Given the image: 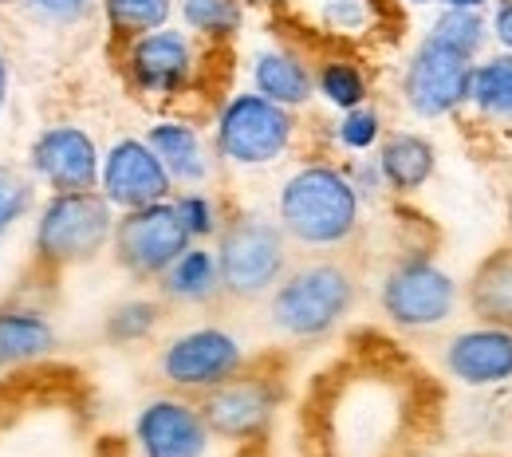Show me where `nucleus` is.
I'll return each mask as SVG.
<instances>
[{
  "label": "nucleus",
  "instance_id": "obj_14",
  "mask_svg": "<svg viewBox=\"0 0 512 457\" xmlns=\"http://www.w3.org/2000/svg\"><path fill=\"white\" fill-rule=\"evenodd\" d=\"M99 194L107 197L119 213H127V209L170 201L178 194V186H174L162 158L150 150V142L142 134H123L103 150Z\"/></svg>",
  "mask_w": 512,
  "mask_h": 457
},
{
  "label": "nucleus",
  "instance_id": "obj_11",
  "mask_svg": "<svg viewBox=\"0 0 512 457\" xmlns=\"http://www.w3.org/2000/svg\"><path fill=\"white\" fill-rule=\"evenodd\" d=\"M190 233L182 229V217L174 201L127 209L115 221L111 257L138 284H158V276L190 249Z\"/></svg>",
  "mask_w": 512,
  "mask_h": 457
},
{
  "label": "nucleus",
  "instance_id": "obj_9",
  "mask_svg": "<svg viewBox=\"0 0 512 457\" xmlns=\"http://www.w3.org/2000/svg\"><path fill=\"white\" fill-rule=\"evenodd\" d=\"M249 367V351L237 331L221 324H197L178 331L158 351V379L178 394H209Z\"/></svg>",
  "mask_w": 512,
  "mask_h": 457
},
{
  "label": "nucleus",
  "instance_id": "obj_16",
  "mask_svg": "<svg viewBox=\"0 0 512 457\" xmlns=\"http://www.w3.org/2000/svg\"><path fill=\"white\" fill-rule=\"evenodd\" d=\"M442 371L465 391L512 387V327L481 320L457 327L442 343Z\"/></svg>",
  "mask_w": 512,
  "mask_h": 457
},
{
  "label": "nucleus",
  "instance_id": "obj_10",
  "mask_svg": "<svg viewBox=\"0 0 512 457\" xmlns=\"http://www.w3.org/2000/svg\"><path fill=\"white\" fill-rule=\"evenodd\" d=\"M201 48L205 44H197L182 24H166L123 44L119 67L134 95L150 103H174L190 95L201 75Z\"/></svg>",
  "mask_w": 512,
  "mask_h": 457
},
{
  "label": "nucleus",
  "instance_id": "obj_36",
  "mask_svg": "<svg viewBox=\"0 0 512 457\" xmlns=\"http://www.w3.org/2000/svg\"><path fill=\"white\" fill-rule=\"evenodd\" d=\"M8 95H12V71H8L4 52H0V119H4V111H8Z\"/></svg>",
  "mask_w": 512,
  "mask_h": 457
},
{
  "label": "nucleus",
  "instance_id": "obj_22",
  "mask_svg": "<svg viewBox=\"0 0 512 457\" xmlns=\"http://www.w3.org/2000/svg\"><path fill=\"white\" fill-rule=\"evenodd\" d=\"M465 308L481 324L512 327V245L493 249L465 280Z\"/></svg>",
  "mask_w": 512,
  "mask_h": 457
},
{
  "label": "nucleus",
  "instance_id": "obj_19",
  "mask_svg": "<svg viewBox=\"0 0 512 457\" xmlns=\"http://www.w3.org/2000/svg\"><path fill=\"white\" fill-rule=\"evenodd\" d=\"M375 162L383 170L386 194L390 197H414L422 194L434 174H438V146L422 131H386V138L375 150Z\"/></svg>",
  "mask_w": 512,
  "mask_h": 457
},
{
  "label": "nucleus",
  "instance_id": "obj_20",
  "mask_svg": "<svg viewBox=\"0 0 512 457\" xmlns=\"http://www.w3.org/2000/svg\"><path fill=\"white\" fill-rule=\"evenodd\" d=\"M158 296H162V304H174V308L217 304L225 296V288H221V268H217L213 245H190L158 276Z\"/></svg>",
  "mask_w": 512,
  "mask_h": 457
},
{
  "label": "nucleus",
  "instance_id": "obj_35",
  "mask_svg": "<svg viewBox=\"0 0 512 457\" xmlns=\"http://www.w3.org/2000/svg\"><path fill=\"white\" fill-rule=\"evenodd\" d=\"M489 16V36H493V48L512 52V0H493L485 8Z\"/></svg>",
  "mask_w": 512,
  "mask_h": 457
},
{
  "label": "nucleus",
  "instance_id": "obj_2",
  "mask_svg": "<svg viewBox=\"0 0 512 457\" xmlns=\"http://www.w3.org/2000/svg\"><path fill=\"white\" fill-rule=\"evenodd\" d=\"M276 225L296 249L335 253L347 249L363 229V197L347 170L331 158L300 162L276 190Z\"/></svg>",
  "mask_w": 512,
  "mask_h": 457
},
{
  "label": "nucleus",
  "instance_id": "obj_30",
  "mask_svg": "<svg viewBox=\"0 0 512 457\" xmlns=\"http://www.w3.org/2000/svg\"><path fill=\"white\" fill-rule=\"evenodd\" d=\"M170 201H174V209H178V217H182V229L190 233L193 245H209V241H217V233H221L225 221H229L221 197L209 194L205 186H201V190H178Z\"/></svg>",
  "mask_w": 512,
  "mask_h": 457
},
{
  "label": "nucleus",
  "instance_id": "obj_12",
  "mask_svg": "<svg viewBox=\"0 0 512 457\" xmlns=\"http://www.w3.org/2000/svg\"><path fill=\"white\" fill-rule=\"evenodd\" d=\"M284 402V391L276 383V375H264V371H241L233 375L229 383L213 387L209 394H201V414L213 430V438L221 442H256L268 434L276 410Z\"/></svg>",
  "mask_w": 512,
  "mask_h": 457
},
{
  "label": "nucleus",
  "instance_id": "obj_38",
  "mask_svg": "<svg viewBox=\"0 0 512 457\" xmlns=\"http://www.w3.org/2000/svg\"><path fill=\"white\" fill-rule=\"evenodd\" d=\"M438 4H446V8H477V12H485L493 0H438Z\"/></svg>",
  "mask_w": 512,
  "mask_h": 457
},
{
  "label": "nucleus",
  "instance_id": "obj_29",
  "mask_svg": "<svg viewBox=\"0 0 512 457\" xmlns=\"http://www.w3.org/2000/svg\"><path fill=\"white\" fill-rule=\"evenodd\" d=\"M386 131H390V127H386L383 111H379L375 103H363V107H355V111L335 115V123H331V142H335V150L359 158V154H375L379 142L386 138Z\"/></svg>",
  "mask_w": 512,
  "mask_h": 457
},
{
  "label": "nucleus",
  "instance_id": "obj_24",
  "mask_svg": "<svg viewBox=\"0 0 512 457\" xmlns=\"http://www.w3.org/2000/svg\"><path fill=\"white\" fill-rule=\"evenodd\" d=\"M245 0H178V20L197 44L229 48L245 32Z\"/></svg>",
  "mask_w": 512,
  "mask_h": 457
},
{
  "label": "nucleus",
  "instance_id": "obj_18",
  "mask_svg": "<svg viewBox=\"0 0 512 457\" xmlns=\"http://www.w3.org/2000/svg\"><path fill=\"white\" fill-rule=\"evenodd\" d=\"M249 83L256 95L288 107V111H304L316 99V64L296 48V44H264L256 48L249 60Z\"/></svg>",
  "mask_w": 512,
  "mask_h": 457
},
{
  "label": "nucleus",
  "instance_id": "obj_13",
  "mask_svg": "<svg viewBox=\"0 0 512 457\" xmlns=\"http://www.w3.org/2000/svg\"><path fill=\"white\" fill-rule=\"evenodd\" d=\"M99 170H103V150L95 134L83 131L79 123L44 127L28 146V174L44 182L52 194L99 190Z\"/></svg>",
  "mask_w": 512,
  "mask_h": 457
},
{
  "label": "nucleus",
  "instance_id": "obj_15",
  "mask_svg": "<svg viewBox=\"0 0 512 457\" xmlns=\"http://www.w3.org/2000/svg\"><path fill=\"white\" fill-rule=\"evenodd\" d=\"M134 446L138 457H205L213 430L190 394H154L134 418Z\"/></svg>",
  "mask_w": 512,
  "mask_h": 457
},
{
  "label": "nucleus",
  "instance_id": "obj_4",
  "mask_svg": "<svg viewBox=\"0 0 512 457\" xmlns=\"http://www.w3.org/2000/svg\"><path fill=\"white\" fill-rule=\"evenodd\" d=\"M300 138V111H288L264 95L233 91L217 103L209 142L221 166L233 170H268L292 154Z\"/></svg>",
  "mask_w": 512,
  "mask_h": 457
},
{
  "label": "nucleus",
  "instance_id": "obj_27",
  "mask_svg": "<svg viewBox=\"0 0 512 457\" xmlns=\"http://www.w3.org/2000/svg\"><path fill=\"white\" fill-rule=\"evenodd\" d=\"M99 12L107 20V32L115 44H130L154 28L174 24L178 0H99Z\"/></svg>",
  "mask_w": 512,
  "mask_h": 457
},
{
  "label": "nucleus",
  "instance_id": "obj_28",
  "mask_svg": "<svg viewBox=\"0 0 512 457\" xmlns=\"http://www.w3.org/2000/svg\"><path fill=\"white\" fill-rule=\"evenodd\" d=\"M166 320V304L162 296H130L123 304H115L103 320V335L115 343V347H134V343H146Z\"/></svg>",
  "mask_w": 512,
  "mask_h": 457
},
{
  "label": "nucleus",
  "instance_id": "obj_31",
  "mask_svg": "<svg viewBox=\"0 0 512 457\" xmlns=\"http://www.w3.org/2000/svg\"><path fill=\"white\" fill-rule=\"evenodd\" d=\"M36 209V178L16 170V166H0V241Z\"/></svg>",
  "mask_w": 512,
  "mask_h": 457
},
{
  "label": "nucleus",
  "instance_id": "obj_8",
  "mask_svg": "<svg viewBox=\"0 0 512 457\" xmlns=\"http://www.w3.org/2000/svg\"><path fill=\"white\" fill-rule=\"evenodd\" d=\"M473 64L469 56L453 52L446 44L422 36L406 64L398 71V103L418 119V123H446L457 119L469 107V87H473Z\"/></svg>",
  "mask_w": 512,
  "mask_h": 457
},
{
  "label": "nucleus",
  "instance_id": "obj_26",
  "mask_svg": "<svg viewBox=\"0 0 512 457\" xmlns=\"http://www.w3.org/2000/svg\"><path fill=\"white\" fill-rule=\"evenodd\" d=\"M430 40L446 44L453 52L469 56V60H481L489 48H493V36H489V16L477 12V8H446L438 4L430 28H426Z\"/></svg>",
  "mask_w": 512,
  "mask_h": 457
},
{
  "label": "nucleus",
  "instance_id": "obj_37",
  "mask_svg": "<svg viewBox=\"0 0 512 457\" xmlns=\"http://www.w3.org/2000/svg\"><path fill=\"white\" fill-rule=\"evenodd\" d=\"M249 8H264V12H284V8H296L300 0H245Z\"/></svg>",
  "mask_w": 512,
  "mask_h": 457
},
{
  "label": "nucleus",
  "instance_id": "obj_5",
  "mask_svg": "<svg viewBox=\"0 0 512 457\" xmlns=\"http://www.w3.org/2000/svg\"><path fill=\"white\" fill-rule=\"evenodd\" d=\"M213 253L221 268L225 300H237V304L268 300V292L292 268V241L284 237L276 217H264L253 209L229 213L225 229L213 241Z\"/></svg>",
  "mask_w": 512,
  "mask_h": 457
},
{
  "label": "nucleus",
  "instance_id": "obj_34",
  "mask_svg": "<svg viewBox=\"0 0 512 457\" xmlns=\"http://www.w3.org/2000/svg\"><path fill=\"white\" fill-rule=\"evenodd\" d=\"M343 170H347V178H351V186H355V194L363 197V205H367V201H383V197H386L383 170H379V162H375V158H367V154H359V158H351V162H343Z\"/></svg>",
  "mask_w": 512,
  "mask_h": 457
},
{
  "label": "nucleus",
  "instance_id": "obj_39",
  "mask_svg": "<svg viewBox=\"0 0 512 457\" xmlns=\"http://www.w3.org/2000/svg\"><path fill=\"white\" fill-rule=\"evenodd\" d=\"M398 4H402V8H434L438 0H398Z\"/></svg>",
  "mask_w": 512,
  "mask_h": 457
},
{
  "label": "nucleus",
  "instance_id": "obj_6",
  "mask_svg": "<svg viewBox=\"0 0 512 457\" xmlns=\"http://www.w3.org/2000/svg\"><path fill=\"white\" fill-rule=\"evenodd\" d=\"M119 209L99 190L79 194H48V201L36 209L32 249L44 268H75L91 264L111 249Z\"/></svg>",
  "mask_w": 512,
  "mask_h": 457
},
{
  "label": "nucleus",
  "instance_id": "obj_3",
  "mask_svg": "<svg viewBox=\"0 0 512 457\" xmlns=\"http://www.w3.org/2000/svg\"><path fill=\"white\" fill-rule=\"evenodd\" d=\"M359 304V276L339 257L292 264L268 292V324L292 343H316L347 324Z\"/></svg>",
  "mask_w": 512,
  "mask_h": 457
},
{
  "label": "nucleus",
  "instance_id": "obj_23",
  "mask_svg": "<svg viewBox=\"0 0 512 457\" xmlns=\"http://www.w3.org/2000/svg\"><path fill=\"white\" fill-rule=\"evenodd\" d=\"M469 115L493 127H512V52L489 48L473 64V87H469Z\"/></svg>",
  "mask_w": 512,
  "mask_h": 457
},
{
  "label": "nucleus",
  "instance_id": "obj_7",
  "mask_svg": "<svg viewBox=\"0 0 512 457\" xmlns=\"http://www.w3.org/2000/svg\"><path fill=\"white\" fill-rule=\"evenodd\" d=\"M461 284L430 253H402L379 280V312L406 335H426L457 320Z\"/></svg>",
  "mask_w": 512,
  "mask_h": 457
},
{
  "label": "nucleus",
  "instance_id": "obj_1",
  "mask_svg": "<svg viewBox=\"0 0 512 457\" xmlns=\"http://www.w3.org/2000/svg\"><path fill=\"white\" fill-rule=\"evenodd\" d=\"M418 422L406 371L359 359L327 375L312 406L316 457H402Z\"/></svg>",
  "mask_w": 512,
  "mask_h": 457
},
{
  "label": "nucleus",
  "instance_id": "obj_21",
  "mask_svg": "<svg viewBox=\"0 0 512 457\" xmlns=\"http://www.w3.org/2000/svg\"><path fill=\"white\" fill-rule=\"evenodd\" d=\"M56 351V327L40 308L8 304L0 308V371L48 359Z\"/></svg>",
  "mask_w": 512,
  "mask_h": 457
},
{
  "label": "nucleus",
  "instance_id": "obj_17",
  "mask_svg": "<svg viewBox=\"0 0 512 457\" xmlns=\"http://www.w3.org/2000/svg\"><path fill=\"white\" fill-rule=\"evenodd\" d=\"M142 138L162 158V166H166V174L174 178L178 190H201V186L213 182L217 154H213L209 134L201 131L193 119H186V115H162V119H154L146 127Z\"/></svg>",
  "mask_w": 512,
  "mask_h": 457
},
{
  "label": "nucleus",
  "instance_id": "obj_25",
  "mask_svg": "<svg viewBox=\"0 0 512 457\" xmlns=\"http://www.w3.org/2000/svg\"><path fill=\"white\" fill-rule=\"evenodd\" d=\"M316 99L327 103L335 115L355 111L363 103H371V75L355 56L331 52L316 64Z\"/></svg>",
  "mask_w": 512,
  "mask_h": 457
},
{
  "label": "nucleus",
  "instance_id": "obj_32",
  "mask_svg": "<svg viewBox=\"0 0 512 457\" xmlns=\"http://www.w3.org/2000/svg\"><path fill=\"white\" fill-rule=\"evenodd\" d=\"M320 24L331 36H363L375 24V0H320Z\"/></svg>",
  "mask_w": 512,
  "mask_h": 457
},
{
  "label": "nucleus",
  "instance_id": "obj_40",
  "mask_svg": "<svg viewBox=\"0 0 512 457\" xmlns=\"http://www.w3.org/2000/svg\"><path fill=\"white\" fill-rule=\"evenodd\" d=\"M0 4H4V0H0Z\"/></svg>",
  "mask_w": 512,
  "mask_h": 457
},
{
  "label": "nucleus",
  "instance_id": "obj_33",
  "mask_svg": "<svg viewBox=\"0 0 512 457\" xmlns=\"http://www.w3.org/2000/svg\"><path fill=\"white\" fill-rule=\"evenodd\" d=\"M20 8L48 28H79L99 12V0H20Z\"/></svg>",
  "mask_w": 512,
  "mask_h": 457
}]
</instances>
